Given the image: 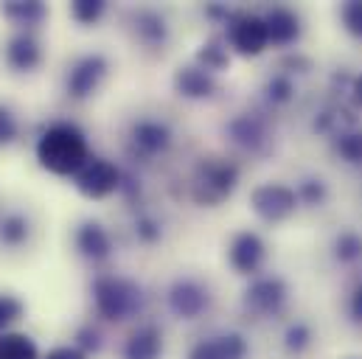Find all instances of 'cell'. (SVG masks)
I'll return each mask as SVG.
<instances>
[{
	"label": "cell",
	"mask_w": 362,
	"mask_h": 359,
	"mask_svg": "<svg viewBox=\"0 0 362 359\" xmlns=\"http://www.w3.org/2000/svg\"><path fill=\"white\" fill-rule=\"evenodd\" d=\"M169 312L180 320H197L211 309V289L197 278H177L166 292Z\"/></svg>",
	"instance_id": "cell-8"
},
{
	"label": "cell",
	"mask_w": 362,
	"mask_h": 359,
	"mask_svg": "<svg viewBox=\"0 0 362 359\" xmlns=\"http://www.w3.org/2000/svg\"><path fill=\"white\" fill-rule=\"evenodd\" d=\"M90 292L95 314L110 323H121V320L141 314L144 303H146L141 283L132 278H124V275H98L93 281Z\"/></svg>",
	"instance_id": "cell-2"
},
{
	"label": "cell",
	"mask_w": 362,
	"mask_h": 359,
	"mask_svg": "<svg viewBox=\"0 0 362 359\" xmlns=\"http://www.w3.org/2000/svg\"><path fill=\"white\" fill-rule=\"evenodd\" d=\"M349 314L354 323H362V283L351 292V300H349Z\"/></svg>",
	"instance_id": "cell-37"
},
{
	"label": "cell",
	"mask_w": 362,
	"mask_h": 359,
	"mask_svg": "<svg viewBox=\"0 0 362 359\" xmlns=\"http://www.w3.org/2000/svg\"><path fill=\"white\" fill-rule=\"evenodd\" d=\"M298 205L300 202H298L295 188H289L284 182H262L250 191V208L267 225H278V222L289 219L298 211Z\"/></svg>",
	"instance_id": "cell-6"
},
{
	"label": "cell",
	"mask_w": 362,
	"mask_h": 359,
	"mask_svg": "<svg viewBox=\"0 0 362 359\" xmlns=\"http://www.w3.org/2000/svg\"><path fill=\"white\" fill-rule=\"evenodd\" d=\"M74 242H76V250H79L88 261H93V264H104V261L112 256V236H110V230H107L101 222H95V219H88V222H82V225L76 228Z\"/></svg>",
	"instance_id": "cell-14"
},
{
	"label": "cell",
	"mask_w": 362,
	"mask_h": 359,
	"mask_svg": "<svg viewBox=\"0 0 362 359\" xmlns=\"http://www.w3.org/2000/svg\"><path fill=\"white\" fill-rule=\"evenodd\" d=\"M228 45L239 54V57H262L270 45V34H267V23L262 14L256 11H233V17L228 20Z\"/></svg>",
	"instance_id": "cell-5"
},
{
	"label": "cell",
	"mask_w": 362,
	"mask_h": 359,
	"mask_svg": "<svg viewBox=\"0 0 362 359\" xmlns=\"http://www.w3.org/2000/svg\"><path fill=\"white\" fill-rule=\"evenodd\" d=\"M228 261L239 275H259L264 261H267V245L256 230H239L230 239L228 247Z\"/></svg>",
	"instance_id": "cell-11"
},
{
	"label": "cell",
	"mask_w": 362,
	"mask_h": 359,
	"mask_svg": "<svg viewBox=\"0 0 362 359\" xmlns=\"http://www.w3.org/2000/svg\"><path fill=\"white\" fill-rule=\"evenodd\" d=\"M132 34L146 48H163L169 42V23L155 8H141L132 14Z\"/></svg>",
	"instance_id": "cell-19"
},
{
	"label": "cell",
	"mask_w": 362,
	"mask_h": 359,
	"mask_svg": "<svg viewBox=\"0 0 362 359\" xmlns=\"http://www.w3.org/2000/svg\"><path fill=\"white\" fill-rule=\"evenodd\" d=\"M332 253H334V259L340 261V264H360L362 261V233L357 230H343V233H337V239H334V245H332Z\"/></svg>",
	"instance_id": "cell-25"
},
{
	"label": "cell",
	"mask_w": 362,
	"mask_h": 359,
	"mask_svg": "<svg viewBox=\"0 0 362 359\" xmlns=\"http://www.w3.org/2000/svg\"><path fill=\"white\" fill-rule=\"evenodd\" d=\"M351 95H354V101L362 107V73L354 79V82H351Z\"/></svg>",
	"instance_id": "cell-38"
},
{
	"label": "cell",
	"mask_w": 362,
	"mask_h": 359,
	"mask_svg": "<svg viewBox=\"0 0 362 359\" xmlns=\"http://www.w3.org/2000/svg\"><path fill=\"white\" fill-rule=\"evenodd\" d=\"M289 300V289L286 281L278 275H256L250 281V286L242 295V309L247 317L253 320H270L278 317L286 309Z\"/></svg>",
	"instance_id": "cell-4"
},
{
	"label": "cell",
	"mask_w": 362,
	"mask_h": 359,
	"mask_svg": "<svg viewBox=\"0 0 362 359\" xmlns=\"http://www.w3.org/2000/svg\"><path fill=\"white\" fill-rule=\"evenodd\" d=\"M20 135V121L11 112V107L0 104V146H11Z\"/></svg>",
	"instance_id": "cell-32"
},
{
	"label": "cell",
	"mask_w": 362,
	"mask_h": 359,
	"mask_svg": "<svg viewBox=\"0 0 362 359\" xmlns=\"http://www.w3.org/2000/svg\"><path fill=\"white\" fill-rule=\"evenodd\" d=\"M295 194H298V202H303L309 208H320L329 199V188L320 177H306L295 188Z\"/></svg>",
	"instance_id": "cell-28"
},
{
	"label": "cell",
	"mask_w": 362,
	"mask_h": 359,
	"mask_svg": "<svg viewBox=\"0 0 362 359\" xmlns=\"http://www.w3.org/2000/svg\"><path fill=\"white\" fill-rule=\"evenodd\" d=\"M239 185V166L228 158H202L191 175V199L202 208H216L233 196Z\"/></svg>",
	"instance_id": "cell-3"
},
{
	"label": "cell",
	"mask_w": 362,
	"mask_h": 359,
	"mask_svg": "<svg viewBox=\"0 0 362 359\" xmlns=\"http://www.w3.org/2000/svg\"><path fill=\"white\" fill-rule=\"evenodd\" d=\"M175 135L169 129L166 121H158V118H141L129 126V149L135 158H144V160H152L158 155H166L169 146H172Z\"/></svg>",
	"instance_id": "cell-10"
},
{
	"label": "cell",
	"mask_w": 362,
	"mask_h": 359,
	"mask_svg": "<svg viewBox=\"0 0 362 359\" xmlns=\"http://www.w3.org/2000/svg\"><path fill=\"white\" fill-rule=\"evenodd\" d=\"M42 359H90V357L82 348H76V346H57V348H51Z\"/></svg>",
	"instance_id": "cell-35"
},
{
	"label": "cell",
	"mask_w": 362,
	"mask_h": 359,
	"mask_svg": "<svg viewBox=\"0 0 362 359\" xmlns=\"http://www.w3.org/2000/svg\"><path fill=\"white\" fill-rule=\"evenodd\" d=\"M124 359H160L163 357V331L155 323H144L138 326L121 348Z\"/></svg>",
	"instance_id": "cell-18"
},
{
	"label": "cell",
	"mask_w": 362,
	"mask_h": 359,
	"mask_svg": "<svg viewBox=\"0 0 362 359\" xmlns=\"http://www.w3.org/2000/svg\"><path fill=\"white\" fill-rule=\"evenodd\" d=\"M74 346L82 348L88 357H90V354H98V351H101V334H98V329L82 326V329L76 331V343H74Z\"/></svg>",
	"instance_id": "cell-34"
},
{
	"label": "cell",
	"mask_w": 362,
	"mask_h": 359,
	"mask_svg": "<svg viewBox=\"0 0 362 359\" xmlns=\"http://www.w3.org/2000/svg\"><path fill=\"white\" fill-rule=\"evenodd\" d=\"M205 17H211V20L222 23V25H228V20L233 17V11H230L228 6H219V3H214V6H205Z\"/></svg>",
	"instance_id": "cell-36"
},
{
	"label": "cell",
	"mask_w": 362,
	"mask_h": 359,
	"mask_svg": "<svg viewBox=\"0 0 362 359\" xmlns=\"http://www.w3.org/2000/svg\"><path fill=\"white\" fill-rule=\"evenodd\" d=\"M0 14L11 25H17L23 31H31V28H37L48 17V6L42 0H6L0 6Z\"/></svg>",
	"instance_id": "cell-20"
},
{
	"label": "cell",
	"mask_w": 362,
	"mask_h": 359,
	"mask_svg": "<svg viewBox=\"0 0 362 359\" xmlns=\"http://www.w3.org/2000/svg\"><path fill=\"white\" fill-rule=\"evenodd\" d=\"M245 357H247V340L239 331H225V334L202 337L188 351V359H245Z\"/></svg>",
	"instance_id": "cell-13"
},
{
	"label": "cell",
	"mask_w": 362,
	"mask_h": 359,
	"mask_svg": "<svg viewBox=\"0 0 362 359\" xmlns=\"http://www.w3.org/2000/svg\"><path fill=\"white\" fill-rule=\"evenodd\" d=\"M334 152L349 163L362 166V126H349L334 135Z\"/></svg>",
	"instance_id": "cell-24"
},
{
	"label": "cell",
	"mask_w": 362,
	"mask_h": 359,
	"mask_svg": "<svg viewBox=\"0 0 362 359\" xmlns=\"http://www.w3.org/2000/svg\"><path fill=\"white\" fill-rule=\"evenodd\" d=\"M264 23H267V34H270V45H278V48H286L292 42L300 40V17L286 8V6H272L264 14Z\"/></svg>",
	"instance_id": "cell-17"
},
{
	"label": "cell",
	"mask_w": 362,
	"mask_h": 359,
	"mask_svg": "<svg viewBox=\"0 0 362 359\" xmlns=\"http://www.w3.org/2000/svg\"><path fill=\"white\" fill-rule=\"evenodd\" d=\"M0 359H40V348L34 337L23 331H3L0 334Z\"/></svg>",
	"instance_id": "cell-23"
},
{
	"label": "cell",
	"mask_w": 362,
	"mask_h": 359,
	"mask_svg": "<svg viewBox=\"0 0 362 359\" xmlns=\"http://www.w3.org/2000/svg\"><path fill=\"white\" fill-rule=\"evenodd\" d=\"M264 95H267V101H270L272 107L289 104L295 98V82H292V76L289 73H275V76H270L267 85H264Z\"/></svg>",
	"instance_id": "cell-26"
},
{
	"label": "cell",
	"mask_w": 362,
	"mask_h": 359,
	"mask_svg": "<svg viewBox=\"0 0 362 359\" xmlns=\"http://www.w3.org/2000/svg\"><path fill=\"white\" fill-rule=\"evenodd\" d=\"M31 239V219L20 211H11L0 219V245L3 247H23Z\"/></svg>",
	"instance_id": "cell-21"
},
{
	"label": "cell",
	"mask_w": 362,
	"mask_h": 359,
	"mask_svg": "<svg viewBox=\"0 0 362 359\" xmlns=\"http://www.w3.org/2000/svg\"><path fill=\"white\" fill-rule=\"evenodd\" d=\"M25 312V303L14 295H3L0 292V331H6L11 323H17Z\"/></svg>",
	"instance_id": "cell-31"
},
{
	"label": "cell",
	"mask_w": 362,
	"mask_h": 359,
	"mask_svg": "<svg viewBox=\"0 0 362 359\" xmlns=\"http://www.w3.org/2000/svg\"><path fill=\"white\" fill-rule=\"evenodd\" d=\"M309 346H312V329H309V323L295 320V323L284 331V348H286L289 354L300 357L303 351H309Z\"/></svg>",
	"instance_id": "cell-27"
},
{
	"label": "cell",
	"mask_w": 362,
	"mask_h": 359,
	"mask_svg": "<svg viewBox=\"0 0 362 359\" xmlns=\"http://www.w3.org/2000/svg\"><path fill=\"white\" fill-rule=\"evenodd\" d=\"M107 11V3L104 0H74L71 3V17L79 23V25H95Z\"/></svg>",
	"instance_id": "cell-29"
},
{
	"label": "cell",
	"mask_w": 362,
	"mask_h": 359,
	"mask_svg": "<svg viewBox=\"0 0 362 359\" xmlns=\"http://www.w3.org/2000/svg\"><path fill=\"white\" fill-rule=\"evenodd\" d=\"M340 20H343V25H346L349 34L362 37V0H349V3H343Z\"/></svg>",
	"instance_id": "cell-33"
},
{
	"label": "cell",
	"mask_w": 362,
	"mask_h": 359,
	"mask_svg": "<svg viewBox=\"0 0 362 359\" xmlns=\"http://www.w3.org/2000/svg\"><path fill=\"white\" fill-rule=\"evenodd\" d=\"M121 180H124V172L112 160L90 158L85 169L74 177V185L85 199H107L115 191H121Z\"/></svg>",
	"instance_id": "cell-7"
},
{
	"label": "cell",
	"mask_w": 362,
	"mask_h": 359,
	"mask_svg": "<svg viewBox=\"0 0 362 359\" xmlns=\"http://www.w3.org/2000/svg\"><path fill=\"white\" fill-rule=\"evenodd\" d=\"M37 163L57 177H76L90 160L88 135L74 121H57L42 129L34 146Z\"/></svg>",
	"instance_id": "cell-1"
},
{
	"label": "cell",
	"mask_w": 362,
	"mask_h": 359,
	"mask_svg": "<svg viewBox=\"0 0 362 359\" xmlns=\"http://www.w3.org/2000/svg\"><path fill=\"white\" fill-rule=\"evenodd\" d=\"M135 236L144 245H155V242H160L163 228H160V222L152 213H138V219H135Z\"/></svg>",
	"instance_id": "cell-30"
},
{
	"label": "cell",
	"mask_w": 362,
	"mask_h": 359,
	"mask_svg": "<svg viewBox=\"0 0 362 359\" xmlns=\"http://www.w3.org/2000/svg\"><path fill=\"white\" fill-rule=\"evenodd\" d=\"M228 138L245 152H264L270 146V124L259 112H239L228 121Z\"/></svg>",
	"instance_id": "cell-12"
},
{
	"label": "cell",
	"mask_w": 362,
	"mask_h": 359,
	"mask_svg": "<svg viewBox=\"0 0 362 359\" xmlns=\"http://www.w3.org/2000/svg\"><path fill=\"white\" fill-rule=\"evenodd\" d=\"M107 73H110V62H107L104 54H85V57H79L68 68L65 90H68L71 98L85 101V98H90L93 93L101 88V82L107 79Z\"/></svg>",
	"instance_id": "cell-9"
},
{
	"label": "cell",
	"mask_w": 362,
	"mask_h": 359,
	"mask_svg": "<svg viewBox=\"0 0 362 359\" xmlns=\"http://www.w3.org/2000/svg\"><path fill=\"white\" fill-rule=\"evenodd\" d=\"M219 90L214 73H208L199 65H182L175 71V93L191 101H205Z\"/></svg>",
	"instance_id": "cell-16"
},
{
	"label": "cell",
	"mask_w": 362,
	"mask_h": 359,
	"mask_svg": "<svg viewBox=\"0 0 362 359\" xmlns=\"http://www.w3.org/2000/svg\"><path fill=\"white\" fill-rule=\"evenodd\" d=\"M6 65L17 73H31L42 65V45L31 31H20L6 42Z\"/></svg>",
	"instance_id": "cell-15"
},
{
	"label": "cell",
	"mask_w": 362,
	"mask_h": 359,
	"mask_svg": "<svg viewBox=\"0 0 362 359\" xmlns=\"http://www.w3.org/2000/svg\"><path fill=\"white\" fill-rule=\"evenodd\" d=\"M194 65L205 68L208 73H222L230 68V51H228V42L222 40H208L199 45V51L194 54Z\"/></svg>",
	"instance_id": "cell-22"
}]
</instances>
